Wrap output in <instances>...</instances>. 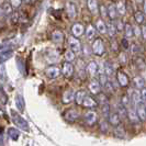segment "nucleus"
I'll return each instance as SVG.
<instances>
[{
  "instance_id": "obj_1",
  "label": "nucleus",
  "mask_w": 146,
  "mask_h": 146,
  "mask_svg": "<svg viewBox=\"0 0 146 146\" xmlns=\"http://www.w3.org/2000/svg\"><path fill=\"white\" fill-rule=\"evenodd\" d=\"M79 117H80V112L77 109H75V108L68 109L65 113H64V119H65L67 122H69V123L76 122Z\"/></svg>"
},
{
  "instance_id": "obj_2",
  "label": "nucleus",
  "mask_w": 146,
  "mask_h": 146,
  "mask_svg": "<svg viewBox=\"0 0 146 146\" xmlns=\"http://www.w3.org/2000/svg\"><path fill=\"white\" fill-rule=\"evenodd\" d=\"M84 121L88 126H92L97 123L98 121V114L94 110H88L87 112L84 114Z\"/></svg>"
},
{
  "instance_id": "obj_3",
  "label": "nucleus",
  "mask_w": 146,
  "mask_h": 146,
  "mask_svg": "<svg viewBox=\"0 0 146 146\" xmlns=\"http://www.w3.org/2000/svg\"><path fill=\"white\" fill-rule=\"evenodd\" d=\"M45 59H46V62H47L51 66L53 65V64H56L59 59L58 52L55 51V50H48V51L46 52Z\"/></svg>"
},
{
  "instance_id": "obj_4",
  "label": "nucleus",
  "mask_w": 146,
  "mask_h": 146,
  "mask_svg": "<svg viewBox=\"0 0 146 146\" xmlns=\"http://www.w3.org/2000/svg\"><path fill=\"white\" fill-rule=\"evenodd\" d=\"M68 43H69L70 50H72L75 54H80L81 53V43L77 37H75V36L69 37Z\"/></svg>"
},
{
  "instance_id": "obj_5",
  "label": "nucleus",
  "mask_w": 146,
  "mask_h": 146,
  "mask_svg": "<svg viewBox=\"0 0 146 146\" xmlns=\"http://www.w3.org/2000/svg\"><path fill=\"white\" fill-rule=\"evenodd\" d=\"M62 73V70L59 69L57 66H48L46 69H45V75H46V77H48L50 79H55V78H57L59 75Z\"/></svg>"
},
{
  "instance_id": "obj_6",
  "label": "nucleus",
  "mask_w": 146,
  "mask_h": 146,
  "mask_svg": "<svg viewBox=\"0 0 146 146\" xmlns=\"http://www.w3.org/2000/svg\"><path fill=\"white\" fill-rule=\"evenodd\" d=\"M75 97H76V92L74 89H68L64 91V94L62 96V102L64 104H69L75 100Z\"/></svg>"
},
{
  "instance_id": "obj_7",
  "label": "nucleus",
  "mask_w": 146,
  "mask_h": 146,
  "mask_svg": "<svg viewBox=\"0 0 146 146\" xmlns=\"http://www.w3.org/2000/svg\"><path fill=\"white\" fill-rule=\"evenodd\" d=\"M101 85L98 79H91V81L89 82L88 85V89L90 91L91 95H100V91H101Z\"/></svg>"
},
{
  "instance_id": "obj_8",
  "label": "nucleus",
  "mask_w": 146,
  "mask_h": 146,
  "mask_svg": "<svg viewBox=\"0 0 146 146\" xmlns=\"http://www.w3.org/2000/svg\"><path fill=\"white\" fill-rule=\"evenodd\" d=\"M92 52L97 56H101L104 53V44L100 38H97L92 44Z\"/></svg>"
},
{
  "instance_id": "obj_9",
  "label": "nucleus",
  "mask_w": 146,
  "mask_h": 146,
  "mask_svg": "<svg viewBox=\"0 0 146 146\" xmlns=\"http://www.w3.org/2000/svg\"><path fill=\"white\" fill-rule=\"evenodd\" d=\"M127 119L132 124H139L141 122L139 115H137V112H136V109L133 106L127 109Z\"/></svg>"
},
{
  "instance_id": "obj_10",
  "label": "nucleus",
  "mask_w": 146,
  "mask_h": 146,
  "mask_svg": "<svg viewBox=\"0 0 146 146\" xmlns=\"http://www.w3.org/2000/svg\"><path fill=\"white\" fill-rule=\"evenodd\" d=\"M74 72H75V68H74L73 64H70V63H68V62L64 63V65L62 67V74H63L64 77L70 78L74 75Z\"/></svg>"
},
{
  "instance_id": "obj_11",
  "label": "nucleus",
  "mask_w": 146,
  "mask_h": 146,
  "mask_svg": "<svg viewBox=\"0 0 146 146\" xmlns=\"http://www.w3.org/2000/svg\"><path fill=\"white\" fill-rule=\"evenodd\" d=\"M129 96L131 97L132 106H133L134 108L139 107L141 103H143V101H142V97H141V91H139V90H134L131 95H129Z\"/></svg>"
},
{
  "instance_id": "obj_12",
  "label": "nucleus",
  "mask_w": 146,
  "mask_h": 146,
  "mask_svg": "<svg viewBox=\"0 0 146 146\" xmlns=\"http://www.w3.org/2000/svg\"><path fill=\"white\" fill-rule=\"evenodd\" d=\"M121 117L119 115V113H117V111H112L111 113H110L109 117H108V121H109L110 125H112V126H117V125H120L121 123Z\"/></svg>"
},
{
  "instance_id": "obj_13",
  "label": "nucleus",
  "mask_w": 146,
  "mask_h": 146,
  "mask_svg": "<svg viewBox=\"0 0 146 146\" xmlns=\"http://www.w3.org/2000/svg\"><path fill=\"white\" fill-rule=\"evenodd\" d=\"M66 12H67V15H68V18L70 19V20H73L76 18V15H77V9H76V6H75V3L74 2H67L66 3Z\"/></svg>"
},
{
  "instance_id": "obj_14",
  "label": "nucleus",
  "mask_w": 146,
  "mask_h": 146,
  "mask_svg": "<svg viewBox=\"0 0 146 146\" xmlns=\"http://www.w3.org/2000/svg\"><path fill=\"white\" fill-rule=\"evenodd\" d=\"M86 72L89 76H91V77H95L97 73H98V64L94 62V60H91V62H89L88 63V65L86 66Z\"/></svg>"
},
{
  "instance_id": "obj_15",
  "label": "nucleus",
  "mask_w": 146,
  "mask_h": 146,
  "mask_svg": "<svg viewBox=\"0 0 146 146\" xmlns=\"http://www.w3.org/2000/svg\"><path fill=\"white\" fill-rule=\"evenodd\" d=\"M117 80L119 82V86H121V87L129 86V77L123 72H117Z\"/></svg>"
},
{
  "instance_id": "obj_16",
  "label": "nucleus",
  "mask_w": 146,
  "mask_h": 146,
  "mask_svg": "<svg viewBox=\"0 0 146 146\" xmlns=\"http://www.w3.org/2000/svg\"><path fill=\"white\" fill-rule=\"evenodd\" d=\"M72 33L75 37H80L84 34V25L81 23H75L72 27Z\"/></svg>"
},
{
  "instance_id": "obj_17",
  "label": "nucleus",
  "mask_w": 146,
  "mask_h": 146,
  "mask_svg": "<svg viewBox=\"0 0 146 146\" xmlns=\"http://www.w3.org/2000/svg\"><path fill=\"white\" fill-rule=\"evenodd\" d=\"M136 112H137V115H139L141 122H144L146 121V107L144 103H141L139 107L135 108Z\"/></svg>"
},
{
  "instance_id": "obj_18",
  "label": "nucleus",
  "mask_w": 146,
  "mask_h": 146,
  "mask_svg": "<svg viewBox=\"0 0 146 146\" xmlns=\"http://www.w3.org/2000/svg\"><path fill=\"white\" fill-rule=\"evenodd\" d=\"M87 6H88L89 11H90L92 15H97V13H98V11H99V6H98L97 0H88Z\"/></svg>"
},
{
  "instance_id": "obj_19",
  "label": "nucleus",
  "mask_w": 146,
  "mask_h": 146,
  "mask_svg": "<svg viewBox=\"0 0 146 146\" xmlns=\"http://www.w3.org/2000/svg\"><path fill=\"white\" fill-rule=\"evenodd\" d=\"M98 104V102L96 101L95 98H92V97H90V96H87L86 98H85V100H84V103H82V106L85 107V108H95L96 106Z\"/></svg>"
},
{
  "instance_id": "obj_20",
  "label": "nucleus",
  "mask_w": 146,
  "mask_h": 146,
  "mask_svg": "<svg viewBox=\"0 0 146 146\" xmlns=\"http://www.w3.org/2000/svg\"><path fill=\"white\" fill-rule=\"evenodd\" d=\"M52 40H53V42L55 44H59L63 42V40H64V34L58 31V30H56V31H54L53 33H52Z\"/></svg>"
},
{
  "instance_id": "obj_21",
  "label": "nucleus",
  "mask_w": 146,
  "mask_h": 146,
  "mask_svg": "<svg viewBox=\"0 0 146 146\" xmlns=\"http://www.w3.org/2000/svg\"><path fill=\"white\" fill-rule=\"evenodd\" d=\"M86 97H87L86 91H85V90H79V91H77V92H76L75 101H76V103H77L78 106H82L84 100H85V98H86Z\"/></svg>"
},
{
  "instance_id": "obj_22",
  "label": "nucleus",
  "mask_w": 146,
  "mask_h": 146,
  "mask_svg": "<svg viewBox=\"0 0 146 146\" xmlns=\"http://www.w3.org/2000/svg\"><path fill=\"white\" fill-rule=\"evenodd\" d=\"M113 134L115 137H120V139H124L126 136V132H125L124 127L121 125H117L113 129Z\"/></svg>"
},
{
  "instance_id": "obj_23",
  "label": "nucleus",
  "mask_w": 146,
  "mask_h": 146,
  "mask_svg": "<svg viewBox=\"0 0 146 146\" xmlns=\"http://www.w3.org/2000/svg\"><path fill=\"white\" fill-rule=\"evenodd\" d=\"M133 84H134V86L136 89H143V88H145V80H144V78L143 77H141V76H136V77H134L133 78Z\"/></svg>"
},
{
  "instance_id": "obj_24",
  "label": "nucleus",
  "mask_w": 146,
  "mask_h": 146,
  "mask_svg": "<svg viewBox=\"0 0 146 146\" xmlns=\"http://www.w3.org/2000/svg\"><path fill=\"white\" fill-rule=\"evenodd\" d=\"M117 112L119 113V115L121 117V119H126L127 117V109L125 108L124 106L122 104L121 102H119L117 103Z\"/></svg>"
},
{
  "instance_id": "obj_25",
  "label": "nucleus",
  "mask_w": 146,
  "mask_h": 146,
  "mask_svg": "<svg viewBox=\"0 0 146 146\" xmlns=\"http://www.w3.org/2000/svg\"><path fill=\"white\" fill-rule=\"evenodd\" d=\"M108 15H109V18L114 20L117 18V6H114L113 3H109L108 5Z\"/></svg>"
},
{
  "instance_id": "obj_26",
  "label": "nucleus",
  "mask_w": 146,
  "mask_h": 146,
  "mask_svg": "<svg viewBox=\"0 0 146 146\" xmlns=\"http://www.w3.org/2000/svg\"><path fill=\"white\" fill-rule=\"evenodd\" d=\"M99 127H100V131L102 132V133H107V132L109 131V127H110L109 121L107 119H104V117L101 119L100 122H99Z\"/></svg>"
},
{
  "instance_id": "obj_27",
  "label": "nucleus",
  "mask_w": 146,
  "mask_h": 146,
  "mask_svg": "<svg viewBox=\"0 0 146 146\" xmlns=\"http://www.w3.org/2000/svg\"><path fill=\"white\" fill-rule=\"evenodd\" d=\"M96 29L99 33L104 34V33H107V24L102 20H98L97 23H96Z\"/></svg>"
},
{
  "instance_id": "obj_28",
  "label": "nucleus",
  "mask_w": 146,
  "mask_h": 146,
  "mask_svg": "<svg viewBox=\"0 0 146 146\" xmlns=\"http://www.w3.org/2000/svg\"><path fill=\"white\" fill-rule=\"evenodd\" d=\"M95 34H96V28L94 25L89 24L87 27V29H86V36H87L88 40H92L95 37Z\"/></svg>"
},
{
  "instance_id": "obj_29",
  "label": "nucleus",
  "mask_w": 146,
  "mask_h": 146,
  "mask_svg": "<svg viewBox=\"0 0 146 146\" xmlns=\"http://www.w3.org/2000/svg\"><path fill=\"white\" fill-rule=\"evenodd\" d=\"M113 73H114V69H113V66H112V64L111 63H109V62H107V63H104V74L108 76V77H111L112 75H113Z\"/></svg>"
},
{
  "instance_id": "obj_30",
  "label": "nucleus",
  "mask_w": 146,
  "mask_h": 146,
  "mask_svg": "<svg viewBox=\"0 0 146 146\" xmlns=\"http://www.w3.org/2000/svg\"><path fill=\"white\" fill-rule=\"evenodd\" d=\"M64 57H65L66 62H68V63H72V62H74L75 60V58H76V54L74 53L72 50H67V51L65 52V55H64Z\"/></svg>"
},
{
  "instance_id": "obj_31",
  "label": "nucleus",
  "mask_w": 146,
  "mask_h": 146,
  "mask_svg": "<svg viewBox=\"0 0 146 146\" xmlns=\"http://www.w3.org/2000/svg\"><path fill=\"white\" fill-rule=\"evenodd\" d=\"M121 103L124 106L126 109H129L130 107H132V100H131V97L129 95H124L122 97L121 99Z\"/></svg>"
},
{
  "instance_id": "obj_32",
  "label": "nucleus",
  "mask_w": 146,
  "mask_h": 146,
  "mask_svg": "<svg viewBox=\"0 0 146 146\" xmlns=\"http://www.w3.org/2000/svg\"><path fill=\"white\" fill-rule=\"evenodd\" d=\"M117 11L119 15H124L125 12H126V7H125L124 2L123 1H117Z\"/></svg>"
},
{
  "instance_id": "obj_33",
  "label": "nucleus",
  "mask_w": 146,
  "mask_h": 146,
  "mask_svg": "<svg viewBox=\"0 0 146 146\" xmlns=\"http://www.w3.org/2000/svg\"><path fill=\"white\" fill-rule=\"evenodd\" d=\"M77 68H78V75L80 77H85V70H86V67L84 65V62L82 60H78L77 62Z\"/></svg>"
},
{
  "instance_id": "obj_34",
  "label": "nucleus",
  "mask_w": 146,
  "mask_h": 146,
  "mask_svg": "<svg viewBox=\"0 0 146 146\" xmlns=\"http://www.w3.org/2000/svg\"><path fill=\"white\" fill-rule=\"evenodd\" d=\"M107 32H108V34H109L110 36H114L115 35V33H117V28L114 27V24L113 23H108L107 24Z\"/></svg>"
},
{
  "instance_id": "obj_35",
  "label": "nucleus",
  "mask_w": 146,
  "mask_h": 146,
  "mask_svg": "<svg viewBox=\"0 0 146 146\" xmlns=\"http://www.w3.org/2000/svg\"><path fill=\"white\" fill-rule=\"evenodd\" d=\"M124 30H125V36L126 38H131L133 36V27L131 24H125L124 25Z\"/></svg>"
},
{
  "instance_id": "obj_36",
  "label": "nucleus",
  "mask_w": 146,
  "mask_h": 146,
  "mask_svg": "<svg viewBox=\"0 0 146 146\" xmlns=\"http://www.w3.org/2000/svg\"><path fill=\"white\" fill-rule=\"evenodd\" d=\"M12 56V52L11 51H5L0 54V62H6L7 59H9Z\"/></svg>"
},
{
  "instance_id": "obj_37",
  "label": "nucleus",
  "mask_w": 146,
  "mask_h": 146,
  "mask_svg": "<svg viewBox=\"0 0 146 146\" xmlns=\"http://www.w3.org/2000/svg\"><path fill=\"white\" fill-rule=\"evenodd\" d=\"M2 8H3V11H5V15H11L12 13V7H11V5L9 2L3 3Z\"/></svg>"
},
{
  "instance_id": "obj_38",
  "label": "nucleus",
  "mask_w": 146,
  "mask_h": 146,
  "mask_svg": "<svg viewBox=\"0 0 146 146\" xmlns=\"http://www.w3.org/2000/svg\"><path fill=\"white\" fill-rule=\"evenodd\" d=\"M134 18H135L136 23H139V24H142V23L144 22V15L141 13V12H136V13L134 15Z\"/></svg>"
},
{
  "instance_id": "obj_39",
  "label": "nucleus",
  "mask_w": 146,
  "mask_h": 146,
  "mask_svg": "<svg viewBox=\"0 0 146 146\" xmlns=\"http://www.w3.org/2000/svg\"><path fill=\"white\" fill-rule=\"evenodd\" d=\"M9 3L11 5V7L17 9V8H19L21 6L22 3V0H9Z\"/></svg>"
},
{
  "instance_id": "obj_40",
  "label": "nucleus",
  "mask_w": 146,
  "mask_h": 146,
  "mask_svg": "<svg viewBox=\"0 0 146 146\" xmlns=\"http://www.w3.org/2000/svg\"><path fill=\"white\" fill-rule=\"evenodd\" d=\"M100 13H101V15H102L103 18L109 17V15H108V8H106L104 6H101L100 7Z\"/></svg>"
},
{
  "instance_id": "obj_41",
  "label": "nucleus",
  "mask_w": 146,
  "mask_h": 146,
  "mask_svg": "<svg viewBox=\"0 0 146 146\" xmlns=\"http://www.w3.org/2000/svg\"><path fill=\"white\" fill-rule=\"evenodd\" d=\"M133 33L135 34V36L139 37L142 34V29H139V27H133Z\"/></svg>"
},
{
  "instance_id": "obj_42",
  "label": "nucleus",
  "mask_w": 146,
  "mask_h": 146,
  "mask_svg": "<svg viewBox=\"0 0 146 146\" xmlns=\"http://www.w3.org/2000/svg\"><path fill=\"white\" fill-rule=\"evenodd\" d=\"M141 97H142V101L145 104L146 103V88H143L141 90Z\"/></svg>"
},
{
  "instance_id": "obj_43",
  "label": "nucleus",
  "mask_w": 146,
  "mask_h": 146,
  "mask_svg": "<svg viewBox=\"0 0 146 146\" xmlns=\"http://www.w3.org/2000/svg\"><path fill=\"white\" fill-rule=\"evenodd\" d=\"M120 62H121V63H122V64H125V63H126V60H127V59H126V55H125L124 53H122V54H121V55H120Z\"/></svg>"
},
{
  "instance_id": "obj_44",
  "label": "nucleus",
  "mask_w": 146,
  "mask_h": 146,
  "mask_svg": "<svg viewBox=\"0 0 146 146\" xmlns=\"http://www.w3.org/2000/svg\"><path fill=\"white\" fill-rule=\"evenodd\" d=\"M142 35H143V38L146 40V27L142 28Z\"/></svg>"
},
{
  "instance_id": "obj_45",
  "label": "nucleus",
  "mask_w": 146,
  "mask_h": 146,
  "mask_svg": "<svg viewBox=\"0 0 146 146\" xmlns=\"http://www.w3.org/2000/svg\"><path fill=\"white\" fill-rule=\"evenodd\" d=\"M126 42H127V38L122 40V44H123V47H124V48H127V46H129V44H126Z\"/></svg>"
},
{
  "instance_id": "obj_46",
  "label": "nucleus",
  "mask_w": 146,
  "mask_h": 146,
  "mask_svg": "<svg viewBox=\"0 0 146 146\" xmlns=\"http://www.w3.org/2000/svg\"><path fill=\"white\" fill-rule=\"evenodd\" d=\"M117 30H119V31L123 30V25H122V23H121V22H119V23H117Z\"/></svg>"
},
{
  "instance_id": "obj_47",
  "label": "nucleus",
  "mask_w": 146,
  "mask_h": 146,
  "mask_svg": "<svg viewBox=\"0 0 146 146\" xmlns=\"http://www.w3.org/2000/svg\"><path fill=\"white\" fill-rule=\"evenodd\" d=\"M5 15V11H3V8L0 6V17H2V15Z\"/></svg>"
},
{
  "instance_id": "obj_48",
  "label": "nucleus",
  "mask_w": 146,
  "mask_h": 146,
  "mask_svg": "<svg viewBox=\"0 0 146 146\" xmlns=\"http://www.w3.org/2000/svg\"><path fill=\"white\" fill-rule=\"evenodd\" d=\"M143 9H144V13L146 15V0H144V5H143Z\"/></svg>"
},
{
  "instance_id": "obj_49",
  "label": "nucleus",
  "mask_w": 146,
  "mask_h": 146,
  "mask_svg": "<svg viewBox=\"0 0 146 146\" xmlns=\"http://www.w3.org/2000/svg\"><path fill=\"white\" fill-rule=\"evenodd\" d=\"M23 1H24L25 3H32V2L34 1V0H23Z\"/></svg>"
},
{
  "instance_id": "obj_50",
  "label": "nucleus",
  "mask_w": 146,
  "mask_h": 146,
  "mask_svg": "<svg viewBox=\"0 0 146 146\" xmlns=\"http://www.w3.org/2000/svg\"><path fill=\"white\" fill-rule=\"evenodd\" d=\"M3 2V0H0V3H2Z\"/></svg>"
},
{
  "instance_id": "obj_51",
  "label": "nucleus",
  "mask_w": 146,
  "mask_h": 146,
  "mask_svg": "<svg viewBox=\"0 0 146 146\" xmlns=\"http://www.w3.org/2000/svg\"><path fill=\"white\" fill-rule=\"evenodd\" d=\"M145 107H146V103H145Z\"/></svg>"
}]
</instances>
